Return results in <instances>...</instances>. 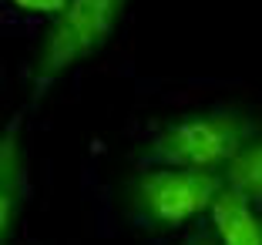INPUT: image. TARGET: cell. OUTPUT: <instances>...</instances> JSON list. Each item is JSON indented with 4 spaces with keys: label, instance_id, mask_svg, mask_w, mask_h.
Returning a JSON list of instances; mask_svg holds the SVG:
<instances>
[{
    "label": "cell",
    "instance_id": "277c9868",
    "mask_svg": "<svg viewBox=\"0 0 262 245\" xmlns=\"http://www.w3.org/2000/svg\"><path fill=\"white\" fill-rule=\"evenodd\" d=\"M27 198V151H24L20 118L0 128V245H10Z\"/></svg>",
    "mask_w": 262,
    "mask_h": 245
},
{
    "label": "cell",
    "instance_id": "5b68a950",
    "mask_svg": "<svg viewBox=\"0 0 262 245\" xmlns=\"http://www.w3.org/2000/svg\"><path fill=\"white\" fill-rule=\"evenodd\" d=\"M208 232L215 235L219 245H262V212L239 192L225 185L215 195L212 208L205 215Z\"/></svg>",
    "mask_w": 262,
    "mask_h": 245
},
{
    "label": "cell",
    "instance_id": "52a82bcc",
    "mask_svg": "<svg viewBox=\"0 0 262 245\" xmlns=\"http://www.w3.org/2000/svg\"><path fill=\"white\" fill-rule=\"evenodd\" d=\"M17 10H24V14H44V17H54L57 10L68 4V0H10Z\"/></svg>",
    "mask_w": 262,
    "mask_h": 245
},
{
    "label": "cell",
    "instance_id": "3957f363",
    "mask_svg": "<svg viewBox=\"0 0 262 245\" xmlns=\"http://www.w3.org/2000/svg\"><path fill=\"white\" fill-rule=\"evenodd\" d=\"M222 188V175L138 165L135 175H128L121 185V212L141 232L192 229L208 215Z\"/></svg>",
    "mask_w": 262,
    "mask_h": 245
},
{
    "label": "cell",
    "instance_id": "7a4b0ae2",
    "mask_svg": "<svg viewBox=\"0 0 262 245\" xmlns=\"http://www.w3.org/2000/svg\"><path fill=\"white\" fill-rule=\"evenodd\" d=\"M131 0H68L47 24L27 68V98L40 104L68 71L84 64L115 37Z\"/></svg>",
    "mask_w": 262,
    "mask_h": 245
},
{
    "label": "cell",
    "instance_id": "6da1fadb",
    "mask_svg": "<svg viewBox=\"0 0 262 245\" xmlns=\"http://www.w3.org/2000/svg\"><path fill=\"white\" fill-rule=\"evenodd\" d=\"M262 135L252 111L235 104H212L168 118L138 145V165L185 168L205 175H225L232 158Z\"/></svg>",
    "mask_w": 262,
    "mask_h": 245
},
{
    "label": "cell",
    "instance_id": "8992f818",
    "mask_svg": "<svg viewBox=\"0 0 262 245\" xmlns=\"http://www.w3.org/2000/svg\"><path fill=\"white\" fill-rule=\"evenodd\" d=\"M225 185L232 192H239L252 205H262V135H255L246 148H242L232 165L225 168Z\"/></svg>",
    "mask_w": 262,
    "mask_h": 245
},
{
    "label": "cell",
    "instance_id": "ba28073f",
    "mask_svg": "<svg viewBox=\"0 0 262 245\" xmlns=\"http://www.w3.org/2000/svg\"><path fill=\"white\" fill-rule=\"evenodd\" d=\"M178 245H219L215 235L208 232V225H192L185 238H178Z\"/></svg>",
    "mask_w": 262,
    "mask_h": 245
}]
</instances>
